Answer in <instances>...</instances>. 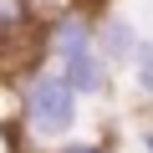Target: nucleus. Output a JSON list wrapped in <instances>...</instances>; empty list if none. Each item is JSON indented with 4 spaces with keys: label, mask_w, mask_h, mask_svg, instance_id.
Here are the masks:
<instances>
[{
    "label": "nucleus",
    "mask_w": 153,
    "mask_h": 153,
    "mask_svg": "<svg viewBox=\"0 0 153 153\" xmlns=\"http://www.w3.org/2000/svg\"><path fill=\"white\" fill-rule=\"evenodd\" d=\"M56 153H107L102 143H92V138H71V143H61Z\"/></svg>",
    "instance_id": "6"
},
{
    "label": "nucleus",
    "mask_w": 153,
    "mask_h": 153,
    "mask_svg": "<svg viewBox=\"0 0 153 153\" xmlns=\"http://www.w3.org/2000/svg\"><path fill=\"white\" fill-rule=\"evenodd\" d=\"M56 71H61V82L76 92V102H107V97H112V66H107L97 51L71 56V61L56 66Z\"/></svg>",
    "instance_id": "2"
},
{
    "label": "nucleus",
    "mask_w": 153,
    "mask_h": 153,
    "mask_svg": "<svg viewBox=\"0 0 153 153\" xmlns=\"http://www.w3.org/2000/svg\"><path fill=\"white\" fill-rule=\"evenodd\" d=\"M138 148H143V153H153V128H138Z\"/></svg>",
    "instance_id": "8"
},
{
    "label": "nucleus",
    "mask_w": 153,
    "mask_h": 153,
    "mask_svg": "<svg viewBox=\"0 0 153 153\" xmlns=\"http://www.w3.org/2000/svg\"><path fill=\"white\" fill-rule=\"evenodd\" d=\"M36 36V0H0V61H5V46Z\"/></svg>",
    "instance_id": "4"
},
{
    "label": "nucleus",
    "mask_w": 153,
    "mask_h": 153,
    "mask_svg": "<svg viewBox=\"0 0 153 153\" xmlns=\"http://www.w3.org/2000/svg\"><path fill=\"white\" fill-rule=\"evenodd\" d=\"M128 76H133L138 97H143V102H153V36H143V46H138V56H133Z\"/></svg>",
    "instance_id": "5"
},
{
    "label": "nucleus",
    "mask_w": 153,
    "mask_h": 153,
    "mask_svg": "<svg viewBox=\"0 0 153 153\" xmlns=\"http://www.w3.org/2000/svg\"><path fill=\"white\" fill-rule=\"evenodd\" d=\"M5 76H10V71H5V61H0V82H5Z\"/></svg>",
    "instance_id": "9"
},
{
    "label": "nucleus",
    "mask_w": 153,
    "mask_h": 153,
    "mask_svg": "<svg viewBox=\"0 0 153 153\" xmlns=\"http://www.w3.org/2000/svg\"><path fill=\"white\" fill-rule=\"evenodd\" d=\"M16 138H26L36 153H56L61 143L82 138V102L56 66L36 61L16 71Z\"/></svg>",
    "instance_id": "1"
},
{
    "label": "nucleus",
    "mask_w": 153,
    "mask_h": 153,
    "mask_svg": "<svg viewBox=\"0 0 153 153\" xmlns=\"http://www.w3.org/2000/svg\"><path fill=\"white\" fill-rule=\"evenodd\" d=\"M138 46H143V31H138L128 16H117V10H112V16H97V56H102L112 71H117V66L128 71L133 56H138Z\"/></svg>",
    "instance_id": "3"
},
{
    "label": "nucleus",
    "mask_w": 153,
    "mask_h": 153,
    "mask_svg": "<svg viewBox=\"0 0 153 153\" xmlns=\"http://www.w3.org/2000/svg\"><path fill=\"white\" fill-rule=\"evenodd\" d=\"M0 153H21L16 148V128H5V123H0Z\"/></svg>",
    "instance_id": "7"
}]
</instances>
